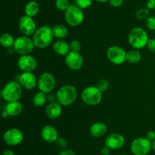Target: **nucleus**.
Wrapping results in <instances>:
<instances>
[{
  "label": "nucleus",
  "instance_id": "1",
  "mask_svg": "<svg viewBox=\"0 0 155 155\" xmlns=\"http://www.w3.org/2000/svg\"><path fill=\"white\" fill-rule=\"evenodd\" d=\"M52 27L44 25L36 29L33 35V40L35 47L38 49H44L48 47L54 39Z\"/></svg>",
  "mask_w": 155,
  "mask_h": 155
},
{
  "label": "nucleus",
  "instance_id": "2",
  "mask_svg": "<svg viewBox=\"0 0 155 155\" xmlns=\"http://www.w3.org/2000/svg\"><path fill=\"white\" fill-rule=\"evenodd\" d=\"M23 87L16 81H11L8 82L2 90L1 96L5 101L13 102L20 100L22 95Z\"/></svg>",
  "mask_w": 155,
  "mask_h": 155
},
{
  "label": "nucleus",
  "instance_id": "3",
  "mask_svg": "<svg viewBox=\"0 0 155 155\" xmlns=\"http://www.w3.org/2000/svg\"><path fill=\"white\" fill-rule=\"evenodd\" d=\"M77 98V89L71 84L64 85L56 93V100L61 106H70L76 101Z\"/></svg>",
  "mask_w": 155,
  "mask_h": 155
},
{
  "label": "nucleus",
  "instance_id": "4",
  "mask_svg": "<svg viewBox=\"0 0 155 155\" xmlns=\"http://www.w3.org/2000/svg\"><path fill=\"white\" fill-rule=\"evenodd\" d=\"M147 32L142 27H134L128 35V41L130 46L136 50H141L147 46L148 41Z\"/></svg>",
  "mask_w": 155,
  "mask_h": 155
},
{
  "label": "nucleus",
  "instance_id": "5",
  "mask_svg": "<svg viewBox=\"0 0 155 155\" xmlns=\"http://www.w3.org/2000/svg\"><path fill=\"white\" fill-rule=\"evenodd\" d=\"M64 20L67 24L71 27H77L80 25L84 20L83 9L76 5H71L64 12Z\"/></svg>",
  "mask_w": 155,
  "mask_h": 155
},
{
  "label": "nucleus",
  "instance_id": "6",
  "mask_svg": "<svg viewBox=\"0 0 155 155\" xmlns=\"http://www.w3.org/2000/svg\"><path fill=\"white\" fill-rule=\"evenodd\" d=\"M82 100L89 106H96L102 100V92L96 86H89L83 89L81 94Z\"/></svg>",
  "mask_w": 155,
  "mask_h": 155
},
{
  "label": "nucleus",
  "instance_id": "7",
  "mask_svg": "<svg viewBox=\"0 0 155 155\" xmlns=\"http://www.w3.org/2000/svg\"><path fill=\"white\" fill-rule=\"evenodd\" d=\"M152 149V144L146 137H139L133 140L130 150L133 155H148Z\"/></svg>",
  "mask_w": 155,
  "mask_h": 155
},
{
  "label": "nucleus",
  "instance_id": "8",
  "mask_svg": "<svg viewBox=\"0 0 155 155\" xmlns=\"http://www.w3.org/2000/svg\"><path fill=\"white\" fill-rule=\"evenodd\" d=\"M34 47L35 45L33 39H31L30 36L24 35L17 37L13 46L14 50L21 56L30 54Z\"/></svg>",
  "mask_w": 155,
  "mask_h": 155
},
{
  "label": "nucleus",
  "instance_id": "9",
  "mask_svg": "<svg viewBox=\"0 0 155 155\" xmlns=\"http://www.w3.org/2000/svg\"><path fill=\"white\" fill-rule=\"evenodd\" d=\"M55 78L51 73L44 72L38 78V88L45 94H49L55 88Z\"/></svg>",
  "mask_w": 155,
  "mask_h": 155
},
{
  "label": "nucleus",
  "instance_id": "10",
  "mask_svg": "<svg viewBox=\"0 0 155 155\" xmlns=\"http://www.w3.org/2000/svg\"><path fill=\"white\" fill-rule=\"evenodd\" d=\"M127 53L118 46H112L107 50V57L115 65H122L127 61Z\"/></svg>",
  "mask_w": 155,
  "mask_h": 155
},
{
  "label": "nucleus",
  "instance_id": "11",
  "mask_svg": "<svg viewBox=\"0 0 155 155\" xmlns=\"http://www.w3.org/2000/svg\"><path fill=\"white\" fill-rule=\"evenodd\" d=\"M24 134L20 129L16 128L9 129L3 135L5 143L9 146H17L24 141Z\"/></svg>",
  "mask_w": 155,
  "mask_h": 155
},
{
  "label": "nucleus",
  "instance_id": "12",
  "mask_svg": "<svg viewBox=\"0 0 155 155\" xmlns=\"http://www.w3.org/2000/svg\"><path fill=\"white\" fill-rule=\"evenodd\" d=\"M18 27L20 31L24 36H30V35H33L36 30V24L33 18L27 15H24L20 18L18 21Z\"/></svg>",
  "mask_w": 155,
  "mask_h": 155
},
{
  "label": "nucleus",
  "instance_id": "13",
  "mask_svg": "<svg viewBox=\"0 0 155 155\" xmlns=\"http://www.w3.org/2000/svg\"><path fill=\"white\" fill-rule=\"evenodd\" d=\"M18 65L23 72H33L37 67V62L31 55H24L18 59Z\"/></svg>",
  "mask_w": 155,
  "mask_h": 155
},
{
  "label": "nucleus",
  "instance_id": "14",
  "mask_svg": "<svg viewBox=\"0 0 155 155\" xmlns=\"http://www.w3.org/2000/svg\"><path fill=\"white\" fill-rule=\"evenodd\" d=\"M65 63L71 70L77 71L83 65V58L80 53L71 51L65 56Z\"/></svg>",
  "mask_w": 155,
  "mask_h": 155
},
{
  "label": "nucleus",
  "instance_id": "15",
  "mask_svg": "<svg viewBox=\"0 0 155 155\" xmlns=\"http://www.w3.org/2000/svg\"><path fill=\"white\" fill-rule=\"evenodd\" d=\"M125 144V138L121 134L111 133L107 135V138L104 141V144L105 146L108 147L110 150H116L122 148Z\"/></svg>",
  "mask_w": 155,
  "mask_h": 155
},
{
  "label": "nucleus",
  "instance_id": "16",
  "mask_svg": "<svg viewBox=\"0 0 155 155\" xmlns=\"http://www.w3.org/2000/svg\"><path fill=\"white\" fill-rule=\"evenodd\" d=\"M18 82L27 90H33L38 86V79L33 72H23L18 77Z\"/></svg>",
  "mask_w": 155,
  "mask_h": 155
},
{
  "label": "nucleus",
  "instance_id": "17",
  "mask_svg": "<svg viewBox=\"0 0 155 155\" xmlns=\"http://www.w3.org/2000/svg\"><path fill=\"white\" fill-rule=\"evenodd\" d=\"M41 137L48 143H54L58 138V132L54 126L46 125L41 130Z\"/></svg>",
  "mask_w": 155,
  "mask_h": 155
},
{
  "label": "nucleus",
  "instance_id": "18",
  "mask_svg": "<svg viewBox=\"0 0 155 155\" xmlns=\"http://www.w3.org/2000/svg\"><path fill=\"white\" fill-rule=\"evenodd\" d=\"M62 112L61 105L58 102H51L45 108V115L51 119H56Z\"/></svg>",
  "mask_w": 155,
  "mask_h": 155
},
{
  "label": "nucleus",
  "instance_id": "19",
  "mask_svg": "<svg viewBox=\"0 0 155 155\" xmlns=\"http://www.w3.org/2000/svg\"><path fill=\"white\" fill-rule=\"evenodd\" d=\"M107 131V125L101 122H97L92 124L89 129V133L94 138H101L105 135Z\"/></svg>",
  "mask_w": 155,
  "mask_h": 155
},
{
  "label": "nucleus",
  "instance_id": "20",
  "mask_svg": "<svg viewBox=\"0 0 155 155\" xmlns=\"http://www.w3.org/2000/svg\"><path fill=\"white\" fill-rule=\"evenodd\" d=\"M53 50L59 56H66L71 52L70 44L64 40H58L53 44Z\"/></svg>",
  "mask_w": 155,
  "mask_h": 155
},
{
  "label": "nucleus",
  "instance_id": "21",
  "mask_svg": "<svg viewBox=\"0 0 155 155\" xmlns=\"http://www.w3.org/2000/svg\"><path fill=\"white\" fill-rule=\"evenodd\" d=\"M23 106L19 100L13 102H8L5 105V110L8 112L9 116H18L22 112Z\"/></svg>",
  "mask_w": 155,
  "mask_h": 155
},
{
  "label": "nucleus",
  "instance_id": "22",
  "mask_svg": "<svg viewBox=\"0 0 155 155\" xmlns=\"http://www.w3.org/2000/svg\"><path fill=\"white\" fill-rule=\"evenodd\" d=\"M39 11V4L35 0H32V1L28 2L26 4L25 7H24V13L25 15H27L29 17H33L36 16L38 14Z\"/></svg>",
  "mask_w": 155,
  "mask_h": 155
},
{
  "label": "nucleus",
  "instance_id": "23",
  "mask_svg": "<svg viewBox=\"0 0 155 155\" xmlns=\"http://www.w3.org/2000/svg\"><path fill=\"white\" fill-rule=\"evenodd\" d=\"M52 30L54 36L58 39L62 40L68 36V28L64 24H56L52 27Z\"/></svg>",
  "mask_w": 155,
  "mask_h": 155
},
{
  "label": "nucleus",
  "instance_id": "24",
  "mask_svg": "<svg viewBox=\"0 0 155 155\" xmlns=\"http://www.w3.org/2000/svg\"><path fill=\"white\" fill-rule=\"evenodd\" d=\"M15 40L13 36L8 33H3L0 38V44L4 48H10L13 46L15 43Z\"/></svg>",
  "mask_w": 155,
  "mask_h": 155
},
{
  "label": "nucleus",
  "instance_id": "25",
  "mask_svg": "<svg viewBox=\"0 0 155 155\" xmlns=\"http://www.w3.org/2000/svg\"><path fill=\"white\" fill-rule=\"evenodd\" d=\"M142 59V55L138 50H130L127 54V61L131 64H136Z\"/></svg>",
  "mask_w": 155,
  "mask_h": 155
},
{
  "label": "nucleus",
  "instance_id": "26",
  "mask_svg": "<svg viewBox=\"0 0 155 155\" xmlns=\"http://www.w3.org/2000/svg\"><path fill=\"white\" fill-rule=\"evenodd\" d=\"M47 99L48 98L46 97V94L42 92V91H39V92L35 94L33 98V103L35 106L39 107V106H43L46 103Z\"/></svg>",
  "mask_w": 155,
  "mask_h": 155
},
{
  "label": "nucleus",
  "instance_id": "27",
  "mask_svg": "<svg viewBox=\"0 0 155 155\" xmlns=\"http://www.w3.org/2000/svg\"><path fill=\"white\" fill-rule=\"evenodd\" d=\"M70 5L71 4L69 0H55V6L59 11L65 12L70 7Z\"/></svg>",
  "mask_w": 155,
  "mask_h": 155
},
{
  "label": "nucleus",
  "instance_id": "28",
  "mask_svg": "<svg viewBox=\"0 0 155 155\" xmlns=\"http://www.w3.org/2000/svg\"><path fill=\"white\" fill-rule=\"evenodd\" d=\"M148 15H149V9L147 7L139 9V10L136 12V16H137V18L140 20L147 19V18L149 17Z\"/></svg>",
  "mask_w": 155,
  "mask_h": 155
},
{
  "label": "nucleus",
  "instance_id": "29",
  "mask_svg": "<svg viewBox=\"0 0 155 155\" xmlns=\"http://www.w3.org/2000/svg\"><path fill=\"white\" fill-rule=\"evenodd\" d=\"M109 86H110V83L106 79H100L98 82H97L96 87L101 91L104 92L108 89Z\"/></svg>",
  "mask_w": 155,
  "mask_h": 155
},
{
  "label": "nucleus",
  "instance_id": "30",
  "mask_svg": "<svg viewBox=\"0 0 155 155\" xmlns=\"http://www.w3.org/2000/svg\"><path fill=\"white\" fill-rule=\"evenodd\" d=\"M92 4V0H75V5L79 8L86 9L90 7Z\"/></svg>",
  "mask_w": 155,
  "mask_h": 155
},
{
  "label": "nucleus",
  "instance_id": "31",
  "mask_svg": "<svg viewBox=\"0 0 155 155\" xmlns=\"http://www.w3.org/2000/svg\"><path fill=\"white\" fill-rule=\"evenodd\" d=\"M70 48H71V51L80 53V50H81V43L77 40H74L71 41L70 43Z\"/></svg>",
  "mask_w": 155,
  "mask_h": 155
},
{
  "label": "nucleus",
  "instance_id": "32",
  "mask_svg": "<svg viewBox=\"0 0 155 155\" xmlns=\"http://www.w3.org/2000/svg\"><path fill=\"white\" fill-rule=\"evenodd\" d=\"M146 27L150 30H154L155 31V17L149 16L146 19L145 23Z\"/></svg>",
  "mask_w": 155,
  "mask_h": 155
},
{
  "label": "nucleus",
  "instance_id": "33",
  "mask_svg": "<svg viewBox=\"0 0 155 155\" xmlns=\"http://www.w3.org/2000/svg\"><path fill=\"white\" fill-rule=\"evenodd\" d=\"M147 46L150 51L155 53V38H151V39L148 40Z\"/></svg>",
  "mask_w": 155,
  "mask_h": 155
},
{
  "label": "nucleus",
  "instance_id": "34",
  "mask_svg": "<svg viewBox=\"0 0 155 155\" xmlns=\"http://www.w3.org/2000/svg\"><path fill=\"white\" fill-rule=\"evenodd\" d=\"M56 144H57V145L58 147H62V148H65L68 142H67V141L64 138H58L57 141H56Z\"/></svg>",
  "mask_w": 155,
  "mask_h": 155
},
{
  "label": "nucleus",
  "instance_id": "35",
  "mask_svg": "<svg viewBox=\"0 0 155 155\" xmlns=\"http://www.w3.org/2000/svg\"><path fill=\"white\" fill-rule=\"evenodd\" d=\"M110 5L114 8H119L124 3V0H109Z\"/></svg>",
  "mask_w": 155,
  "mask_h": 155
},
{
  "label": "nucleus",
  "instance_id": "36",
  "mask_svg": "<svg viewBox=\"0 0 155 155\" xmlns=\"http://www.w3.org/2000/svg\"><path fill=\"white\" fill-rule=\"evenodd\" d=\"M59 155H77L75 152L69 148H64L59 153Z\"/></svg>",
  "mask_w": 155,
  "mask_h": 155
},
{
  "label": "nucleus",
  "instance_id": "37",
  "mask_svg": "<svg viewBox=\"0 0 155 155\" xmlns=\"http://www.w3.org/2000/svg\"><path fill=\"white\" fill-rule=\"evenodd\" d=\"M146 138H148L149 141H151L152 142L153 141L155 140V132L154 131H149V132L147 133Z\"/></svg>",
  "mask_w": 155,
  "mask_h": 155
},
{
  "label": "nucleus",
  "instance_id": "38",
  "mask_svg": "<svg viewBox=\"0 0 155 155\" xmlns=\"http://www.w3.org/2000/svg\"><path fill=\"white\" fill-rule=\"evenodd\" d=\"M110 150H110V149L108 147H107V146L104 145L101 150V155H109V154H110Z\"/></svg>",
  "mask_w": 155,
  "mask_h": 155
},
{
  "label": "nucleus",
  "instance_id": "39",
  "mask_svg": "<svg viewBox=\"0 0 155 155\" xmlns=\"http://www.w3.org/2000/svg\"><path fill=\"white\" fill-rule=\"evenodd\" d=\"M2 155H15V153H14L13 150H11V149H6V150H5L4 151H3Z\"/></svg>",
  "mask_w": 155,
  "mask_h": 155
},
{
  "label": "nucleus",
  "instance_id": "40",
  "mask_svg": "<svg viewBox=\"0 0 155 155\" xmlns=\"http://www.w3.org/2000/svg\"><path fill=\"white\" fill-rule=\"evenodd\" d=\"M147 8H148L149 10L150 9H155V4L152 3L151 2L148 1V2H147Z\"/></svg>",
  "mask_w": 155,
  "mask_h": 155
},
{
  "label": "nucleus",
  "instance_id": "41",
  "mask_svg": "<svg viewBox=\"0 0 155 155\" xmlns=\"http://www.w3.org/2000/svg\"><path fill=\"white\" fill-rule=\"evenodd\" d=\"M2 116L4 117V118H5V117H8V116H9V115H8V112H6V111L5 110V109H4V110L2 111Z\"/></svg>",
  "mask_w": 155,
  "mask_h": 155
},
{
  "label": "nucleus",
  "instance_id": "42",
  "mask_svg": "<svg viewBox=\"0 0 155 155\" xmlns=\"http://www.w3.org/2000/svg\"><path fill=\"white\" fill-rule=\"evenodd\" d=\"M151 144H152V149L154 151H155V140L154 141H153L152 142H151Z\"/></svg>",
  "mask_w": 155,
  "mask_h": 155
},
{
  "label": "nucleus",
  "instance_id": "43",
  "mask_svg": "<svg viewBox=\"0 0 155 155\" xmlns=\"http://www.w3.org/2000/svg\"><path fill=\"white\" fill-rule=\"evenodd\" d=\"M97 2H109V0H96Z\"/></svg>",
  "mask_w": 155,
  "mask_h": 155
},
{
  "label": "nucleus",
  "instance_id": "44",
  "mask_svg": "<svg viewBox=\"0 0 155 155\" xmlns=\"http://www.w3.org/2000/svg\"><path fill=\"white\" fill-rule=\"evenodd\" d=\"M148 1L149 2H151L152 3H154V4H155V0H148Z\"/></svg>",
  "mask_w": 155,
  "mask_h": 155
},
{
  "label": "nucleus",
  "instance_id": "45",
  "mask_svg": "<svg viewBox=\"0 0 155 155\" xmlns=\"http://www.w3.org/2000/svg\"><path fill=\"white\" fill-rule=\"evenodd\" d=\"M120 155H126V154H120Z\"/></svg>",
  "mask_w": 155,
  "mask_h": 155
},
{
  "label": "nucleus",
  "instance_id": "46",
  "mask_svg": "<svg viewBox=\"0 0 155 155\" xmlns=\"http://www.w3.org/2000/svg\"><path fill=\"white\" fill-rule=\"evenodd\" d=\"M109 155H110V154H109Z\"/></svg>",
  "mask_w": 155,
  "mask_h": 155
}]
</instances>
